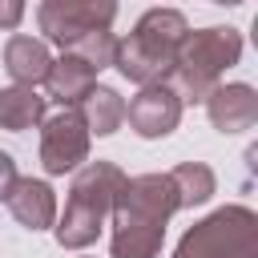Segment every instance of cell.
<instances>
[{"label": "cell", "mask_w": 258, "mask_h": 258, "mask_svg": "<svg viewBox=\"0 0 258 258\" xmlns=\"http://www.w3.org/2000/svg\"><path fill=\"white\" fill-rule=\"evenodd\" d=\"M125 121H129V129H133L137 137L161 141V137H169V133L177 129V121H181V101H177V93H173L169 85H145V89H137V97L125 105Z\"/></svg>", "instance_id": "obj_8"}, {"label": "cell", "mask_w": 258, "mask_h": 258, "mask_svg": "<svg viewBox=\"0 0 258 258\" xmlns=\"http://www.w3.org/2000/svg\"><path fill=\"white\" fill-rule=\"evenodd\" d=\"M161 246H165V230H157V226L113 222V234H109V258H157Z\"/></svg>", "instance_id": "obj_16"}, {"label": "cell", "mask_w": 258, "mask_h": 258, "mask_svg": "<svg viewBox=\"0 0 258 258\" xmlns=\"http://www.w3.org/2000/svg\"><path fill=\"white\" fill-rule=\"evenodd\" d=\"M20 20H24V4L20 0H0V28L12 32V28H20Z\"/></svg>", "instance_id": "obj_19"}, {"label": "cell", "mask_w": 258, "mask_h": 258, "mask_svg": "<svg viewBox=\"0 0 258 258\" xmlns=\"http://www.w3.org/2000/svg\"><path fill=\"white\" fill-rule=\"evenodd\" d=\"M242 60V32L230 24H214V28H189L173 69H169V89L177 93L181 109L185 105H202L226 77V69H234Z\"/></svg>", "instance_id": "obj_3"}, {"label": "cell", "mask_w": 258, "mask_h": 258, "mask_svg": "<svg viewBox=\"0 0 258 258\" xmlns=\"http://www.w3.org/2000/svg\"><path fill=\"white\" fill-rule=\"evenodd\" d=\"M20 181V173H16V161H12V153H4L0 149V202H8V194H12V185Z\"/></svg>", "instance_id": "obj_18"}, {"label": "cell", "mask_w": 258, "mask_h": 258, "mask_svg": "<svg viewBox=\"0 0 258 258\" xmlns=\"http://www.w3.org/2000/svg\"><path fill=\"white\" fill-rule=\"evenodd\" d=\"M12 210V218L24 226V230H52L56 226V189L44 181V177H20L4 202Z\"/></svg>", "instance_id": "obj_10"}, {"label": "cell", "mask_w": 258, "mask_h": 258, "mask_svg": "<svg viewBox=\"0 0 258 258\" xmlns=\"http://www.w3.org/2000/svg\"><path fill=\"white\" fill-rule=\"evenodd\" d=\"M48 117V101L44 93L28 89V85H8L0 89V129L8 133H24L32 125H40Z\"/></svg>", "instance_id": "obj_14"}, {"label": "cell", "mask_w": 258, "mask_h": 258, "mask_svg": "<svg viewBox=\"0 0 258 258\" xmlns=\"http://www.w3.org/2000/svg\"><path fill=\"white\" fill-rule=\"evenodd\" d=\"M89 137H113L121 125H125V97L109 85H93V93L77 105Z\"/></svg>", "instance_id": "obj_13"}, {"label": "cell", "mask_w": 258, "mask_h": 258, "mask_svg": "<svg viewBox=\"0 0 258 258\" xmlns=\"http://www.w3.org/2000/svg\"><path fill=\"white\" fill-rule=\"evenodd\" d=\"M169 181H173V194H177V210L206 206L218 194V177H214V169L206 161H181V165H173Z\"/></svg>", "instance_id": "obj_15"}, {"label": "cell", "mask_w": 258, "mask_h": 258, "mask_svg": "<svg viewBox=\"0 0 258 258\" xmlns=\"http://www.w3.org/2000/svg\"><path fill=\"white\" fill-rule=\"evenodd\" d=\"M125 185V169L113 165V161H85L77 173H73V185H69V198H64V214H56V242L64 250H89L109 214H113V202Z\"/></svg>", "instance_id": "obj_2"}, {"label": "cell", "mask_w": 258, "mask_h": 258, "mask_svg": "<svg viewBox=\"0 0 258 258\" xmlns=\"http://www.w3.org/2000/svg\"><path fill=\"white\" fill-rule=\"evenodd\" d=\"M173 214H177V194H173L169 173H137V177H125L109 218L113 222H129V226L165 230Z\"/></svg>", "instance_id": "obj_6"}, {"label": "cell", "mask_w": 258, "mask_h": 258, "mask_svg": "<svg viewBox=\"0 0 258 258\" xmlns=\"http://www.w3.org/2000/svg\"><path fill=\"white\" fill-rule=\"evenodd\" d=\"M117 20V4L109 0H44L36 8V24H40V40L44 44H56L60 52L81 40L85 32H97V28H113Z\"/></svg>", "instance_id": "obj_5"}, {"label": "cell", "mask_w": 258, "mask_h": 258, "mask_svg": "<svg viewBox=\"0 0 258 258\" xmlns=\"http://www.w3.org/2000/svg\"><path fill=\"white\" fill-rule=\"evenodd\" d=\"M89 145H93V137L77 109H60L40 121V169L48 177L77 173L89 161Z\"/></svg>", "instance_id": "obj_7"}, {"label": "cell", "mask_w": 258, "mask_h": 258, "mask_svg": "<svg viewBox=\"0 0 258 258\" xmlns=\"http://www.w3.org/2000/svg\"><path fill=\"white\" fill-rule=\"evenodd\" d=\"M4 69H8V77H12L16 85L36 89V85H44V77H48V69H52V52H48V44H44L40 36L16 32V36H8V44H4Z\"/></svg>", "instance_id": "obj_11"}, {"label": "cell", "mask_w": 258, "mask_h": 258, "mask_svg": "<svg viewBox=\"0 0 258 258\" xmlns=\"http://www.w3.org/2000/svg\"><path fill=\"white\" fill-rule=\"evenodd\" d=\"M250 250H258V214L250 206H222L177 238L173 258H242Z\"/></svg>", "instance_id": "obj_4"}, {"label": "cell", "mask_w": 258, "mask_h": 258, "mask_svg": "<svg viewBox=\"0 0 258 258\" xmlns=\"http://www.w3.org/2000/svg\"><path fill=\"white\" fill-rule=\"evenodd\" d=\"M202 105H206V117L218 133H246L258 125V93L246 81L218 85Z\"/></svg>", "instance_id": "obj_9"}, {"label": "cell", "mask_w": 258, "mask_h": 258, "mask_svg": "<svg viewBox=\"0 0 258 258\" xmlns=\"http://www.w3.org/2000/svg\"><path fill=\"white\" fill-rule=\"evenodd\" d=\"M64 56H77V60H81V64H89L93 73L113 69V56H117V36H113V28L85 32L81 40H73V44L64 48Z\"/></svg>", "instance_id": "obj_17"}, {"label": "cell", "mask_w": 258, "mask_h": 258, "mask_svg": "<svg viewBox=\"0 0 258 258\" xmlns=\"http://www.w3.org/2000/svg\"><path fill=\"white\" fill-rule=\"evenodd\" d=\"M189 32V20L185 12L177 8H149L137 16L133 32L125 40H117V56H113V69L133 81L137 89L145 85H165L169 81V69H173V56L181 48Z\"/></svg>", "instance_id": "obj_1"}, {"label": "cell", "mask_w": 258, "mask_h": 258, "mask_svg": "<svg viewBox=\"0 0 258 258\" xmlns=\"http://www.w3.org/2000/svg\"><path fill=\"white\" fill-rule=\"evenodd\" d=\"M97 85V73L89 64H81L77 56H56L48 77H44V101H56L60 109H77Z\"/></svg>", "instance_id": "obj_12"}, {"label": "cell", "mask_w": 258, "mask_h": 258, "mask_svg": "<svg viewBox=\"0 0 258 258\" xmlns=\"http://www.w3.org/2000/svg\"><path fill=\"white\" fill-rule=\"evenodd\" d=\"M242 258H258V250H250V254H242Z\"/></svg>", "instance_id": "obj_20"}]
</instances>
